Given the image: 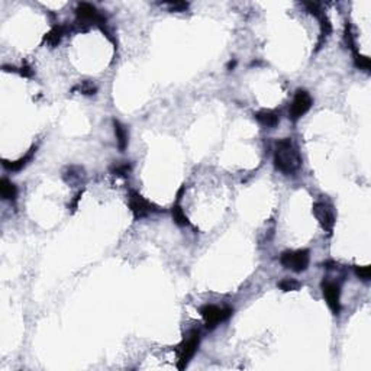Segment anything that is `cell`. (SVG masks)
I'll use <instances>...</instances> for the list:
<instances>
[{
  "instance_id": "obj_1",
  "label": "cell",
  "mask_w": 371,
  "mask_h": 371,
  "mask_svg": "<svg viewBox=\"0 0 371 371\" xmlns=\"http://www.w3.org/2000/svg\"><path fill=\"white\" fill-rule=\"evenodd\" d=\"M274 165L283 174H294L300 168L302 157L290 138H284L277 142L274 151Z\"/></svg>"
},
{
  "instance_id": "obj_2",
  "label": "cell",
  "mask_w": 371,
  "mask_h": 371,
  "mask_svg": "<svg viewBox=\"0 0 371 371\" xmlns=\"http://www.w3.org/2000/svg\"><path fill=\"white\" fill-rule=\"evenodd\" d=\"M280 262L296 273L306 271L310 262V252L307 249H297V251H286L281 254Z\"/></svg>"
},
{
  "instance_id": "obj_3",
  "label": "cell",
  "mask_w": 371,
  "mask_h": 371,
  "mask_svg": "<svg viewBox=\"0 0 371 371\" xmlns=\"http://www.w3.org/2000/svg\"><path fill=\"white\" fill-rule=\"evenodd\" d=\"M76 16H77L76 19L77 25L84 29H87L92 25L102 27L106 24V19L97 12V9L93 5H89V3H80L76 9Z\"/></svg>"
},
{
  "instance_id": "obj_4",
  "label": "cell",
  "mask_w": 371,
  "mask_h": 371,
  "mask_svg": "<svg viewBox=\"0 0 371 371\" xmlns=\"http://www.w3.org/2000/svg\"><path fill=\"white\" fill-rule=\"evenodd\" d=\"M199 342H200V333L199 330H192L189 333V336L179 345V362H177V367L180 370L186 368L187 364L190 362V359L194 357L197 348H199Z\"/></svg>"
},
{
  "instance_id": "obj_5",
  "label": "cell",
  "mask_w": 371,
  "mask_h": 371,
  "mask_svg": "<svg viewBox=\"0 0 371 371\" xmlns=\"http://www.w3.org/2000/svg\"><path fill=\"white\" fill-rule=\"evenodd\" d=\"M200 313L205 319L207 329H215L219 323L225 322L232 315V310L228 307H219L215 304H206L200 309Z\"/></svg>"
},
{
  "instance_id": "obj_6",
  "label": "cell",
  "mask_w": 371,
  "mask_h": 371,
  "mask_svg": "<svg viewBox=\"0 0 371 371\" xmlns=\"http://www.w3.org/2000/svg\"><path fill=\"white\" fill-rule=\"evenodd\" d=\"M312 97L310 95L306 92V90H297L296 95H294V99L291 102V106H290V112H289V118L296 122L297 119H300L304 113H307L309 109L312 108Z\"/></svg>"
},
{
  "instance_id": "obj_7",
  "label": "cell",
  "mask_w": 371,
  "mask_h": 371,
  "mask_svg": "<svg viewBox=\"0 0 371 371\" xmlns=\"http://www.w3.org/2000/svg\"><path fill=\"white\" fill-rule=\"evenodd\" d=\"M322 291L323 297L328 303L329 309L333 315H339L341 312V287L335 281L330 280H323L322 281Z\"/></svg>"
},
{
  "instance_id": "obj_8",
  "label": "cell",
  "mask_w": 371,
  "mask_h": 371,
  "mask_svg": "<svg viewBox=\"0 0 371 371\" xmlns=\"http://www.w3.org/2000/svg\"><path fill=\"white\" fill-rule=\"evenodd\" d=\"M313 215L317 219V222L320 223V226L328 231L332 232L333 231V226H335V212L330 205L325 203V202H316L313 205Z\"/></svg>"
},
{
  "instance_id": "obj_9",
  "label": "cell",
  "mask_w": 371,
  "mask_h": 371,
  "mask_svg": "<svg viewBox=\"0 0 371 371\" xmlns=\"http://www.w3.org/2000/svg\"><path fill=\"white\" fill-rule=\"evenodd\" d=\"M129 207L131 212L134 213L135 219H141L148 216L150 213L155 212V206L147 199H144L139 193L131 192L129 193Z\"/></svg>"
},
{
  "instance_id": "obj_10",
  "label": "cell",
  "mask_w": 371,
  "mask_h": 371,
  "mask_svg": "<svg viewBox=\"0 0 371 371\" xmlns=\"http://www.w3.org/2000/svg\"><path fill=\"white\" fill-rule=\"evenodd\" d=\"M35 151H37V147H32V148H31L24 157H21L19 160H16V161H3V167H5L8 171H21L22 168H25V167L29 164V161H32Z\"/></svg>"
},
{
  "instance_id": "obj_11",
  "label": "cell",
  "mask_w": 371,
  "mask_h": 371,
  "mask_svg": "<svg viewBox=\"0 0 371 371\" xmlns=\"http://www.w3.org/2000/svg\"><path fill=\"white\" fill-rule=\"evenodd\" d=\"M254 116H255V119L258 121V124H261L262 126H267V128H274L275 125L278 124V121H280L278 113L274 112V110L270 109L260 110V112H257Z\"/></svg>"
},
{
  "instance_id": "obj_12",
  "label": "cell",
  "mask_w": 371,
  "mask_h": 371,
  "mask_svg": "<svg viewBox=\"0 0 371 371\" xmlns=\"http://www.w3.org/2000/svg\"><path fill=\"white\" fill-rule=\"evenodd\" d=\"M66 35V28L61 27V25H57L54 27L45 37H44V44H47V45H50V47H57L61 40H63V37Z\"/></svg>"
},
{
  "instance_id": "obj_13",
  "label": "cell",
  "mask_w": 371,
  "mask_h": 371,
  "mask_svg": "<svg viewBox=\"0 0 371 371\" xmlns=\"http://www.w3.org/2000/svg\"><path fill=\"white\" fill-rule=\"evenodd\" d=\"M0 194L5 200L14 202L18 196V189L12 181H9L8 179H2L0 180Z\"/></svg>"
},
{
  "instance_id": "obj_14",
  "label": "cell",
  "mask_w": 371,
  "mask_h": 371,
  "mask_svg": "<svg viewBox=\"0 0 371 371\" xmlns=\"http://www.w3.org/2000/svg\"><path fill=\"white\" fill-rule=\"evenodd\" d=\"M113 128H115V135H116V141H118V147L121 151H125L128 147V131L124 125L119 121H113Z\"/></svg>"
},
{
  "instance_id": "obj_15",
  "label": "cell",
  "mask_w": 371,
  "mask_h": 371,
  "mask_svg": "<svg viewBox=\"0 0 371 371\" xmlns=\"http://www.w3.org/2000/svg\"><path fill=\"white\" fill-rule=\"evenodd\" d=\"M73 90L80 92L82 95H86V96H92V95H96L97 87L92 82H82L80 84H77Z\"/></svg>"
},
{
  "instance_id": "obj_16",
  "label": "cell",
  "mask_w": 371,
  "mask_h": 371,
  "mask_svg": "<svg viewBox=\"0 0 371 371\" xmlns=\"http://www.w3.org/2000/svg\"><path fill=\"white\" fill-rule=\"evenodd\" d=\"M171 215H173L174 222H176L179 226H187V225H189V219H187V216L184 215L183 209H181L179 205L173 206V209H171Z\"/></svg>"
},
{
  "instance_id": "obj_17",
  "label": "cell",
  "mask_w": 371,
  "mask_h": 371,
  "mask_svg": "<svg viewBox=\"0 0 371 371\" xmlns=\"http://www.w3.org/2000/svg\"><path fill=\"white\" fill-rule=\"evenodd\" d=\"M278 287L283 290V291H293V290H299L300 287V283L293 280V278H284L278 283Z\"/></svg>"
},
{
  "instance_id": "obj_18",
  "label": "cell",
  "mask_w": 371,
  "mask_h": 371,
  "mask_svg": "<svg viewBox=\"0 0 371 371\" xmlns=\"http://www.w3.org/2000/svg\"><path fill=\"white\" fill-rule=\"evenodd\" d=\"M355 274L358 278L362 281H368L371 278V268L370 265H362V267H355Z\"/></svg>"
},
{
  "instance_id": "obj_19",
  "label": "cell",
  "mask_w": 371,
  "mask_h": 371,
  "mask_svg": "<svg viewBox=\"0 0 371 371\" xmlns=\"http://www.w3.org/2000/svg\"><path fill=\"white\" fill-rule=\"evenodd\" d=\"M167 6L170 8L171 12H184L189 8V3H186V2H171V3H167Z\"/></svg>"
},
{
  "instance_id": "obj_20",
  "label": "cell",
  "mask_w": 371,
  "mask_h": 371,
  "mask_svg": "<svg viewBox=\"0 0 371 371\" xmlns=\"http://www.w3.org/2000/svg\"><path fill=\"white\" fill-rule=\"evenodd\" d=\"M355 66H357L358 69H362V70H370L371 67V63H370V58H367V57H362V55H355Z\"/></svg>"
},
{
  "instance_id": "obj_21",
  "label": "cell",
  "mask_w": 371,
  "mask_h": 371,
  "mask_svg": "<svg viewBox=\"0 0 371 371\" xmlns=\"http://www.w3.org/2000/svg\"><path fill=\"white\" fill-rule=\"evenodd\" d=\"M112 170H113V173L116 176H126L131 171V165L128 164V163H125V164H119L116 165V167H113Z\"/></svg>"
},
{
  "instance_id": "obj_22",
  "label": "cell",
  "mask_w": 371,
  "mask_h": 371,
  "mask_svg": "<svg viewBox=\"0 0 371 371\" xmlns=\"http://www.w3.org/2000/svg\"><path fill=\"white\" fill-rule=\"evenodd\" d=\"M21 74H22L24 77H31V76H32V70H31V67H28V66H24V67L21 69Z\"/></svg>"
},
{
  "instance_id": "obj_23",
  "label": "cell",
  "mask_w": 371,
  "mask_h": 371,
  "mask_svg": "<svg viewBox=\"0 0 371 371\" xmlns=\"http://www.w3.org/2000/svg\"><path fill=\"white\" fill-rule=\"evenodd\" d=\"M82 194H83L82 192H79V193H77V196H76V197H74V200H73V203H71V205H70V206H71V207H74V209H76V207H77V203H79V200H80V199H82Z\"/></svg>"
},
{
  "instance_id": "obj_24",
  "label": "cell",
  "mask_w": 371,
  "mask_h": 371,
  "mask_svg": "<svg viewBox=\"0 0 371 371\" xmlns=\"http://www.w3.org/2000/svg\"><path fill=\"white\" fill-rule=\"evenodd\" d=\"M235 64H236V63H235V61H231V63H229V64H228V67H229V69H234V67H235Z\"/></svg>"
}]
</instances>
